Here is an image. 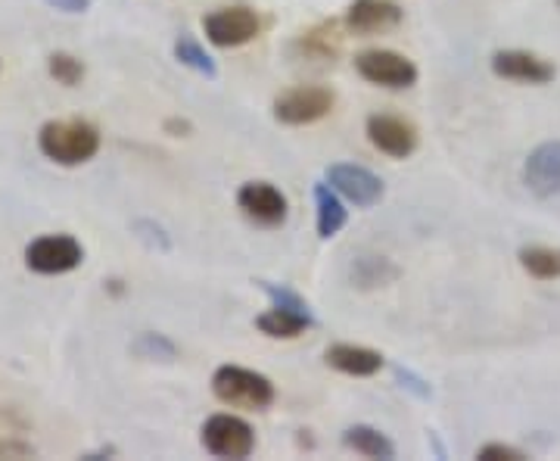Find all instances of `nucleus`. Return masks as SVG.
I'll return each instance as SVG.
<instances>
[{"instance_id":"f257e3e1","label":"nucleus","mask_w":560,"mask_h":461,"mask_svg":"<svg viewBox=\"0 0 560 461\" xmlns=\"http://www.w3.org/2000/svg\"><path fill=\"white\" fill-rule=\"evenodd\" d=\"M40 153L57 165H81L94 160L101 150V131L91 122L62 119L47 122L38 135Z\"/></svg>"},{"instance_id":"f03ea898","label":"nucleus","mask_w":560,"mask_h":461,"mask_svg":"<svg viewBox=\"0 0 560 461\" xmlns=\"http://www.w3.org/2000/svg\"><path fill=\"white\" fill-rule=\"evenodd\" d=\"M212 393L224 405L261 412V408H268L275 402V383L259 371H249V368H241V365H221L219 371L212 374Z\"/></svg>"},{"instance_id":"7ed1b4c3","label":"nucleus","mask_w":560,"mask_h":461,"mask_svg":"<svg viewBox=\"0 0 560 461\" xmlns=\"http://www.w3.org/2000/svg\"><path fill=\"white\" fill-rule=\"evenodd\" d=\"M202 446L215 459H249L256 449V434L237 415H212L202 424Z\"/></svg>"},{"instance_id":"20e7f679","label":"nucleus","mask_w":560,"mask_h":461,"mask_svg":"<svg viewBox=\"0 0 560 461\" xmlns=\"http://www.w3.org/2000/svg\"><path fill=\"white\" fill-rule=\"evenodd\" d=\"M81 260H84V250L69 234H44L25 246V265L35 275H66L79 268Z\"/></svg>"},{"instance_id":"39448f33","label":"nucleus","mask_w":560,"mask_h":461,"mask_svg":"<svg viewBox=\"0 0 560 461\" xmlns=\"http://www.w3.org/2000/svg\"><path fill=\"white\" fill-rule=\"evenodd\" d=\"M334 103L337 97L330 88H318V84L293 88V91H283L275 101V119L283 125H312V122L324 119L334 110Z\"/></svg>"},{"instance_id":"423d86ee","label":"nucleus","mask_w":560,"mask_h":461,"mask_svg":"<svg viewBox=\"0 0 560 461\" xmlns=\"http://www.w3.org/2000/svg\"><path fill=\"white\" fill-rule=\"evenodd\" d=\"M355 69L361 79L381 88H411L418 81V66L396 50H364L355 57Z\"/></svg>"},{"instance_id":"0eeeda50","label":"nucleus","mask_w":560,"mask_h":461,"mask_svg":"<svg viewBox=\"0 0 560 461\" xmlns=\"http://www.w3.org/2000/svg\"><path fill=\"white\" fill-rule=\"evenodd\" d=\"M206 38L215 47H241L259 35V16L246 7H224L202 20Z\"/></svg>"},{"instance_id":"6e6552de","label":"nucleus","mask_w":560,"mask_h":461,"mask_svg":"<svg viewBox=\"0 0 560 461\" xmlns=\"http://www.w3.org/2000/svg\"><path fill=\"white\" fill-rule=\"evenodd\" d=\"M237 206H241L246 219L256 221L261 228H278V224L287 221V197L268 181L243 184L241 194H237Z\"/></svg>"},{"instance_id":"1a4fd4ad","label":"nucleus","mask_w":560,"mask_h":461,"mask_svg":"<svg viewBox=\"0 0 560 461\" xmlns=\"http://www.w3.org/2000/svg\"><path fill=\"white\" fill-rule=\"evenodd\" d=\"M327 184L361 209H371L383 200V181L364 165H330Z\"/></svg>"},{"instance_id":"9d476101","label":"nucleus","mask_w":560,"mask_h":461,"mask_svg":"<svg viewBox=\"0 0 560 461\" xmlns=\"http://www.w3.org/2000/svg\"><path fill=\"white\" fill-rule=\"evenodd\" d=\"M526 187L541 200H558L560 197V141H548L529 153L523 165Z\"/></svg>"},{"instance_id":"9b49d317","label":"nucleus","mask_w":560,"mask_h":461,"mask_svg":"<svg viewBox=\"0 0 560 461\" xmlns=\"http://www.w3.org/2000/svg\"><path fill=\"white\" fill-rule=\"evenodd\" d=\"M368 141L393 160H405L418 150V131L411 122L399 116H371L368 119Z\"/></svg>"},{"instance_id":"f8f14e48","label":"nucleus","mask_w":560,"mask_h":461,"mask_svg":"<svg viewBox=\"0 0 560 461\" xmlns=\"http://www.w3.org/2000/svg\"><path fill=\"white\" fill-rule=\"evenodd\" d=\"M492 72L517 84H548L555 79V66L529 50H499L492 57Z\"/></svg>"},{"instance_id":"ddd939ff","label":"nucleus","mask_w":560,"mask_h":461,"mask_svg":"<svg viewBox=\"0 0 560 461\" xmlns=\"http://www.w3.org/2000/svg\"><path fill=\"white\" fill-rule=\"evenodd\" d=\"M401 22V7L396 0H352L346 25L359 35H377L389 32Z\"/></svg>"},{"instance_id":"4468645a","label":"nucleus","mask_w":560,"mask_h":461,"mask_svg":"<svg viewBox=\"0 0 560 461\" xmlns=\"http://www.w3.org/2000/svg\"><path fill=\"white\" fill-rule=\"evenodd\" d=\"M327 365L337 368L342 374H352V378H371L383 368V356L377 349H368V346H352V343H337L327 349Z\"/></svg>"},{"instance_id":"2eb2a0df","label":"nucleus","mask_w":560,"mask_h":461,"mask_svg":"<svg viewBox=\"0 0 560 461\" xmlns=\"http://www.w3.org/2000/svg\"><path fill=\"white\" fill-rule=\"evenodd\" d=\"M315 206H318V234L324 241L337 238L346 221H349V212L342 206L340 194L330 187V184H315Z\"/></svg>"},{"instance_id":"dca6fc26","label":"nucleus","mask_w":560,"mask_h":461,"mask_svg":"<svg viewBox=\"0 0 560 461\" xmlns=\"http://www.w3.org/2000/svg\"><path fill=\"white\" fill-rule=\"evenodd\" d=\"M342 442L349 449H355L364 459H396V446L393 440L381 434L377 427H368V424H355L342 434Z\"/></svg>"},{"instance_id":"f3484780","label":"nucleus","mask_w":560,"mask_h":461,"mask_svg":"<svg viewBox=\"0 0 560 461\" xmlns=\"http://www.w3.org/2000/svg\"><path fill=\"white\" fill-rule=\"evenodd\" d=\"M315 321L302 319L296 312H287V309H278V306H271L265 315L256 319V327H259L265 337H271V341H296L305 327H312Z\"/></svg>"},{"instance_id":"a211bd4d","label":"nucleus","mask_w":560,"mask_h":461,"mask_svg":"<svg viewBox=\"0 0 560 461\" xmlns=\"http://www.w3.org/2000/svg\"><path fill=\"white\" fill-rule=\"evenodd\" d=\"M521 265L526 275L539 281H555L560 278V250L555 246H523Z\"/></svg>"},{"instance_id":"6ab92c4d","label":"nucleus","mask_w":560,"mask_h":461,"mask_svg":"<svg viewBox=\"0 0 560 461\" xmlns=\"http://www.w3.org/2000/svg\"><path fill=\"white\" fill-rule=\"evenodd\" d=\"M175 60L180 62V66H187V69H194V72H200V76H206V79H215L219 76V66H215V60L202 50L197 41L190 38V35H180L178 41H175Z\"/></svg>"},{"instance_id":"aec40b11","label":"nucleus","mask_w":560,"mask_h":461,"mask_svg":"<svg viewBox=\"0 0 560 461\" xmlns=\"http://www.w3.org/2000/svg\"><path fill=\"white\" fill-rule=\"evenodd\" d=\"M261 290L268 293L271 306H278V309H287V312H296V315H302V319L315 321L312 309H308V302L302 300L300 293H293L290 287H278V284L261 281Z\"/></svg>"},{"instance_id":"412c9836","label":"nucleus","mask_w":560,"mask_h":461,"mask_svg":"<svg viewBox=\"0 0 560 461\" xmlns=\"http://www.w3.org/2000/svg\"><path fill=\"white\" fill-rule=\"evenodd\" d=\"M47 69H50V76L66 84V88H75L81 79H84V62L79 57H72V54H54L50 60H47Z\"/></svg>"},{"instance_id":"4be33fe9","label":"nucleus","mask_w":560,"mask_h":461,"mask_svg":"<svg viewBox=\"0 0 560 461\" xmlns=\"http://www.w3.org/2000/svg\"><path fill=\"white\" fill-rule=\"evenodd\" d=\"M477 459L480 461H523L521 449H514V446H504V442H489V446H482L480 452H477Z\"/></svg>"},{"instance_id":"5701e85b","label":"nucleus","mask_w":560,"mask_h":461,"mask_svg":"<svg viewBox=\"0 0 560 461\" xmlns=\"http://www.w3.org/2000/svg\"><path fill=\"white\" fill-rule=\"evenodd\" d=\"M47 3L60 13H88L91 10V0H47Z\"/></svg>"},{"instance_id":"b1692460","label":"nucleus","mask_w":560,"mask_h":461,"mask_svg":"<svg viewBox=\"0 0 560 461\" xmlns=\"http://www.w3.org/2000/svg\"><path fill=\"white\" fill-rule=\"evenodd\" d=\"M558 3H560V0H558Z\"/></svg>"}]
</instances>
